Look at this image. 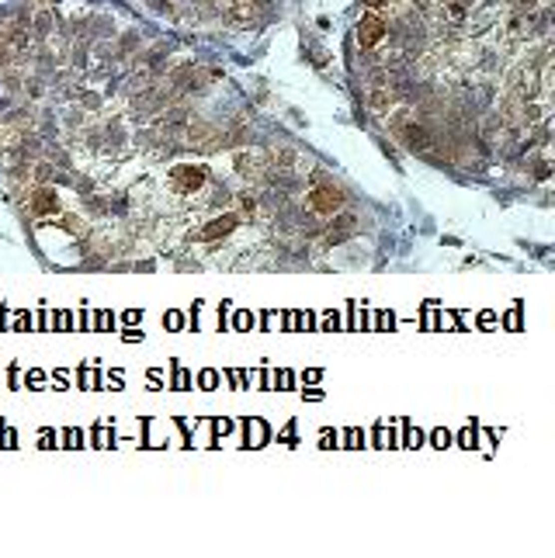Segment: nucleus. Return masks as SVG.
I'll return each mask as SVG.
<instances>
[{"label":"nucleus","instance_id":"obj_1","mask_svg":"<svg viewBox=\"0 0 555 558\" xmlns=\"http://www.w3.org/2000/svg\"><path fill=\"white\" fill-rule=\"evenodd\" d=\"M167 181H170V191H174V194H198L208 181V170L198 167V163H177V167H170V177H167Z\"/></svg>","mask_w":555,"mask_h":558},{"label":"nucleus","instance_id":"obj_2","mask_svg":"<svg viewBox=\"0 0 555 558\" xmlns=\"http://www.w3.org/2000/svg\"><path fill=\"white\" fill-rule=\"evenodd\" d=\"M347 194L337 187V184H323V187H312L309 194H305V205L309 211H316V215H337V211L344 208Z\"/></svg>","mask_w":555,"mask_h":558},{"label":"nucleus","instance_id":"obj_3","mask_svg":"<svg viewBox=\"0 0 555 558\" xmlns=\"http://www.w3.org/2000/svg\"><path fill=\"white\" fill-rule=\"evenodd\" d=\"M240 229V215L236 211H222V215H212L205 225L195 232V239L198 243H215V239H226V236H233Z\"/></svg>","mask_w":555,"mask_h":558},{"label":"nucleus","instance_id":"obj_4","mask_svg":"<svg viewBox=\"0 0 555 558\" xmlns=\"http://www.w3.org/2000/svg\"><path fill=\"white\" fill-rule=\"evenodd\" d=\"M385 31H389V24L371 10V14H364V17L357 21V45H361V49H375V45L385 38Z\"/></svg>","mask_w":555,"mask_h":558},{"label":"nucleus","instance_id":"obj_5","mask_svg":"<svg viewBox=\"0 0 555 558\" xmlns=\"http://www.w3.org/2000/svg\"><path fill=\"white\" fill-rule=\"evenodd\" d=\"M59 211V194L56 187H35L31 191V215H56Z\"/></svg>","mask_w":555,"mask_h":558},{"label":"nucleus","instance_id":"obj_6","mask_svg":"<svg viewBox=\"0 0 555 558\" xmlns=\"http://www.w3.org/2000/svg\"><path fill=\"white\" fill-rule=\"evenodd\" d=\"M233 163H236V174H243V177H250V181H257V177L264 174V156H261L257 149H254V153H236Z\"/></svg>","mask_w":555,"mask_h":558},{"label":"nucleus","instance_id":"obj_7","mask_svg":"<svg viewBox=\"0 0 555 558\" xmlns=\"http://www.w3.org/2000/svg\"><path fill=\"white\" fill-rule=\"evenodd\" d=\"M399 136H403V142H406L410 149H427V139H430V136H427V129H420V125H413V122H410V125H403V129H399Z\"/></svg>","mask_w":555,"mask_h":558},{"label":"nucleus","instance_id":"obj_8","mask_svg":"<svg viewBox=\"0 0 555 558\" xmlns=\"http://www.w3.org/2000/svg\"><path fill=\"white\" fill-rule=\"evenodd\" d=\"M354 229H357V218H354V215L337 218V229H330V232H326V243H340V239H344V236H350Z\"/></svg>","mask_w":555,"mask_h":558},{"label":"nucleus","instance_id":"obj_9","mask_svg":"<svg viewBox=\"0 0 555 558\" xmlns=\"http://www.w3.org/2000/svg\"><path fill=\"white\" fill-rule=\"evenodd\" d=\"M448 440H451L448 430H437V433H434V444H437V447H448Z\"/></svg>","mask_w":555,"mask_h":558},{"label":"nucleus","instance_id":"obj_10","mask_svg":"<svg viewBox=\"0 0 555 558\" xmlns=\"http://www.w3.org/2000/svg\"><path fill=\"white\" fill-rule=\"evenodd\" d=\"M202 385H205V388L219 385V374H215V371H205V374H202Z\"/></svg>","mask_w":555,"mask_h":558},{"label":"nucleus","instance_id":"obj_11","mask_svg":"<svg viewBox=\"0 0 555 558\" xmlns=\"http://www.w3.org/2000/svg\"><path fill=\"white\" fill-rule=\"evenodd\" d=\"M420 440H423V433H420V430H410V437H406V444H410V447H420Z\"/></svg>","mask_w":555,"mask_h":558},{"label":"nucleus","instance_id":"obj_12","mask_svg":"<svg viewBox=\"0 0 555 558\" xmlns=\"http://www.w3.org/2000/svg\"><path fill=\"white\" fill-rule=\"evenodd\" d=\"M236 326H240V330H247V326H254V319H250L247 312H240V316H236Z\"/></svg>","mask_w":555,"mask_h":558},{"label":"nucleus","instance_id":"obj_13","mask_svg":"<svg viewBox=\"0 0 555 558\" xmlns=\"http://www.w3.org/2000/svg\"><path fill=\"white\" fill-rule=\"evenodd\" d=\"M167 326H174V330H177V326H181V316H177V312H170V316H167Z\"/></svg>","mask_w":555,"mask_h":558},{"label":"nucleus","instance_id":"obj_14","mask_svg":"<svg viewBox=\"0 0 555 558\" xmlns=\"http://www.w3.org/2000/svg\"><path fill=\"white\" fill-rule=\"evenodd\" d=\"M472 440H476V433H472V430H465V433H462V444H465V447H472Z\"/></svg>","mask_w":555,"mask_h":558},{"label":"nucleus","instance_id":"obj_15","mask_svg":"<svg viewBox=\"0 0 555 558\" xmlns=\"http://www.w3.org/2000/svg\"><path fill=\"white\" fill-rule=\"evenodd\" d=\"M125 340H129V344H136V340H142V333H139V330H129V333H125Z\"/></svg>","mask_w":555,"mask_h":558},{"label":"nucleus","instance_id":"obj_16","mask_svg":"<svg viewBox=\"0 0 555 558\" xmlns=\"http://www.w3.org/2000/svg\"><path fill=\"white\" fill-rule=\"evenodd\" d=\"M368 7H382V3H389V0H364Z\"/></svg>","mask_w":555,"mask_h":558}]
</instances>
